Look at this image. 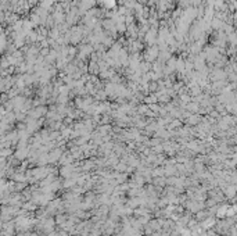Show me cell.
Listing matches in <instances>:
<instances>
[{"instance_id": "obj_3", "label": "cell", "mask_w": 237, "mask_h": 236, "mask_svg": "<svg viewBox=\"0 0 237 236\" xmlns=\"http://www.w3.org/2000/svg\"><path fill=\"white\" fill-rule=\"evenodd\" d=\"M208 76L211 78L214 82H216V81H225V79H227L226 76H227V74H226V71L225 70H222V68H214L212 70V72H209L208 74Z\"/></svg>"}, {"instance_id": "obj_5", "label": "cell", "mask_w": 237, "mask_h": 236, "mask_svg": "<svg viewBox=\"0 0 237 236\" xmlns=\"http://www.w3.org/2000/svg\"><path fill=\"white\" fill-rule=\"evenodd\" d=\"M201 118L198 114H191V115H189V119H187V124L189 125H197V124H200V121H201Z\"/></svg>"}, {"instance_id": "obj_7", "label": "cell", "mask_w": 237, "mask_h": 236, "mask_svg": "<svg viewBox=\"0 0 237 236\" xmlns=\"http://www.w3.org/2000/svg\"><path fill=\"white\" fill-rule=\"evenodd\" d=\"M87 71L90 74H93V75H96V74H99L100 72V70H99V65H97V62H89V67H87Z\"/></svg>"}, {"instance_id": "obj_1", "label": "cell", "mask_w": 237, "mask_h": 236, "mask_svg": "<svg viewBox=\"0 0 237 236\" xmlns=\"http://www.w3.org/2000/svg\"><path fill=\"white\" fill-rule=\"evenodd\" d=\"M158 53H159V50H158V47L154 44V46H149V49L144 52V61L146 62H154L157 60V57H158Z\"/></svg>"}, {"instance_id": "obj_2", "label": "cell", "mask_w": 237, "mask_h": 236, "mask_svg": "<svg viewBox=\"0 0 237 236\" xmlns=\"http://www.w3.org/2000/svg\"><path fill=\"white\" fill-rule=\"evenodd\" d=\"M157 36H158V29L157 28H149V31L144 34L143 39L146 40V43L149 46H154L157 42Z\"/></svg>"}, {"instance_id": "obj_8", "label": "cell", "mask_w": 237, "mask_h": 236, "mask_svg": "<svg viewBox=\"0 0 237 236\" xmlns=\"http://www.w3.org/2000/svg\"><path fill=\"white\" fill-rule=\"evenodd\" d=\"M187 7H190V0H179V8L185 10Z\"/></svg>"}, {"instance_id": "obj_10", "label": "cell", "mask_w": 237, "mask_h": 236, "mask_svg": "<svg viewBox=\"0 0 237 236\" xmlns=\"http://www.w3.org/2000/svg\"><path fill=\"white\" fill-rule=\"evenodd\" d=\"M144 101L149 104H154L157 103V96H149V97H144Z\"/></svg>"}, {"instance_id": "obj_4", "label": "cell", "mask_w": 237, "mask_h": 236, "mask_svg": "<svg viewBox=\"0 0 237 236\" xmlns=\"http://www.w3.org/2000/svg\"><path fill=\"white\" fill-rule=\"evenodd\" d=\"M185 109L187 110V111H190V113H198V109H200V104L198 103H187V104H185Z\"/></svg>"}, {"instance_id": "obj_9", "label": "cell", "mask_w": 237, "mask_h": 236, "mask_svg": "<svg viewBox=\"0 0 237 236\" xmlns=\"http://www.w3.org/2000/svg\"><path fill=\"white\" fill-rule=\"evenodd\" d=\"M94 96H96L97 100H104L105 96H107V93H105L104 90H99V92H96V93H94Z\"/></svg>"}, {"instance_id": "obj_6", "label": "cell", "mask_w": 237, "mask_h": 236, "mask_svg": "<svg viewBox=\"0 0 237 236\" xmlns=\"http://www.w3.org/2000/svg\"><path fill=\"white\" fill-rule=\"evenodd\" d=\"M43 114H46V107H36V109L31 113V115L34 118H36V117L39 118L40 115H43Z\"/></svg>"}]
</instances>
